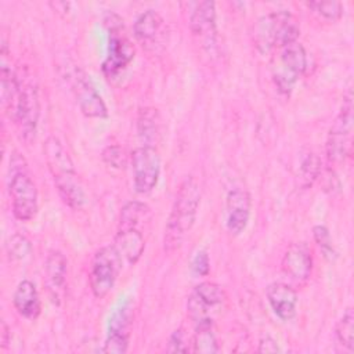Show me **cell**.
I'll list each match as a JSON object with an SVG mask.
<instances>
[{
	"label": "cell",
	"mask_w": 354,
	"mask_h": 354,
	"mask_svg": "<svg viewBox=\"0 0 354 354\" xmlns=\"http://www.w3.org/2000/svg\"><path fill=\"white\" fill-rule=\"evenodd\" d=\"M201 195V185L195 177L189 176L180 184L165 228L163 250L166 253L178 250L194 227Z\"/></svg>",
	"instance_id": "cell-1"
},
{
	"label": "cell",
	"mask_w": 354,
	"mask_h": 354,
	"mask_svg": "<svg viewBox=\"0 0 354 354\" xmlns=\"http://www.w3.org/2000/svg\"><path fill=\"white\" fill-rule=\"evenodd\" d=\"M299 33V24L289 11H272L257 19L253 30V43L261 54H266L275 47L282 48L297 41Z\"/></svg>",
	"instance_id": "cell-2"
},
{
	"label": "cell",
	"mask_w": 354,
	"mask_h": 354,
	"mask_svg": "<svg viewBox=\"0 0 354 354\" xmlns=\"http://www.w3.org/2000/svg\"><path fill=\"white\" fill-rule=\"evenodd\" d=\"M8 191L14 217L19 221L32 220L39 209L37 188L28 174L25 159L18 152H14L10 159Z\"/></svg>",
	"instance_id": "cell-3"
},
{
	"label": "cell",
	"mask_w": 354,
	"mask_h": 354,
	"mask_svg": "<svg viewBox=\"0 0 354 354\" xmlns=\"http://www.w3.org/2000/svg\"><path fill=\"white\" fill-rule=\"evenodd\" d=\"M353 94L347 90L343 98V106L332 123L326 138V156L330 163H343L353 148Z\"/></svg>",
	"instance_id": "cell-4"
},
{
	"label": "cell",
	"mask_w": 354,
	"mask_h": 354,
	"mask_svg": "<svg viewBox=\"0 0 354 354\" xmlns=\"http://www.w3.org/2000/svg\"><path fill=\"white\" fill-rule=\"evenodd\" d=\"M123 260L113 245L98 249L91 260L88 282L97 299L105 297L113 288L122 270Z\"/></svg>",
	"instance_id": "cell-5"
},
{
	"label": "cell",
	"mask_w": 354,
	"mask_h": 354,
	"mask_svg": "<svg viewBox=\"0 0 354 354\" xmlns=\"http://www.w3.org/2000/svg\"><path fill=\"white\" fill-rule=\"evenodd\" d=\"M19 79V88H18V97L14 105V109L11 112L12 119L19 127L21 134L24 138L30 140L35 137L37 124H39V116H40V98H39V90L32 79Z\"/></svg>",
	"instance_id": "cell-6"
},
{
	"label": "cell",
	"mask_w": 354,
	"mask_h": 354,
	"mask_svg": "<svg viewBox=\"0 0 354 354\" xmlns=\"http://www.w3.org/2000/svg\"><path fill=\"white\" fill-rule=\"evenodd\" d=\"M307 53L299 43H290L281 48L279 65L274 72V83L282 94H289L296 82L307 71Z\"/></svg>",
	"instance_id": "cell-7"
},
{
	"label": "cell",
	"mask_w": 354,
	"mask_h": 354,
	"mask_svg": "<svg viewBox=\"0 0 354 354\" xmlns=\"http://www.w3.org/2000/svg\"><path fill=\"white\" fill-rule=\"evenodd\" d=\"M133 185L138 194L153 191L160 176V156L156 148L141 145L130 155Z\"/></svg>",
	"instance_id": "cell-8"
},
{
	"label": "cell",
	"mask_w": 354,
	"mask_h": 354,
	"mask_svg": "<svg viewBox=\"0 0 354 354\" xmlns=\"http://www.w3.org/2000/svg\"><path fill=\"white\" fill-rule=\"evenodd\" d=\"M71 90L75 95V100L80 108V111L87 118L102 119L108 116V109L101 95L95 90L90 77L79 68L73 69L69 75Z\"/></svg>",
	"instance_id": "cell-9"
},
{
	"label": "cell",
	"mask_w": 354,
	"mask_h": 354,
	"mask_svg": "<svg viewBox=\"0 0 354 354\" xmlns=\"http://www.w3.org/2000/svg\"><path fill=\"white\" fill-rule=\"evenodd\" d=\"M189 28L195 37L199 39L203 48L212 51L216 47V4L213 1H199L189 15Z\"/></svg>",
	"instance_id": "cell-10"
},
{
	"label": "cell",
	"mask_w": 354,
	"mask_h": 354,
	"mask_svg": "<svg viewBox=\"0 0 354 354\" xmlns=\"http://www.w3.org/2000/svg\"><path fill=\"white\" fill-rule=\"evenodd\" d=\"M133 57L134 48L131 43L120 33V25L113 26V24H111L108 54L105 61L102 62V72L105 73V76H116L130 64Z\"/></svg>",
	"instance_id": "cell-11"
},
{
	"label": "cell",
	"mask_w": 354,
	"mask_h": 354,
	"mask_svg": "<svg viewBox=\"0 0 354 354\" xmlns=\"http://www.w3.org/2000/svg\"><path fill=\"white\" fill-rule=\"evenodd\" d=\"M250 195L242 187H234L227 194V230L232 235H239L245 231L250 217Z\"/></svg>",
	"instance_id": "cell-12"
},
{
	"label": "cell",
	"mask_w": 354,
	"mask_h": 354,
	"mask_svg": "<svg viewBox=\"0 0 354 354\" xmlns=\"http://www.w3.org/2000/svg\"><path fill=\"white\" fill-rule=\"evenodd\" d=\"M131 322V313L127 304L120 306L109 319L108 336L104 350L109 354H123L129 347V329Z\"/></svg>",
	"instance_id": "cell-13"
},
{
	"label": "cell",
	"mask_w": 354,
	"mask_h": 354,
	"mask_svg": "<svg viewBox=\"0 0 354 354\" xmlns=\"http://www.w3.org/2000/svg\"><path fill=\"white\" fill-rule=\"evenodd\" d=\"M134 36L147 48L155 50L166 37L163 18L153 10L144 11L134 22Z\"/></svg>",
	"instance_id": "cell-14"
},
{
	"label": "cell",
	"mask_w": 354,
	"mask_h": 354,
	"mask_svg": "<svg viewBox=\"0 0 354 354\" xmlns=\"http://www.w3.org/2000/svg\"><path fill=\"white\" fill-rule=\"evenodd\" d=\"M115 249L120 254L123 263L134 266L145 249V239L142 232L136 225H118L115 236Z\"/></svg>",
	"instance_id": "cell-15"
},
{
	"label": "cell",
	"mask_w": 354,
	"mask_h": 354,
	"mask_svg": "<svg viewBox=\"0 0 354 354\" xmlns=\"http://www.w3.org/2000/svg\"><path fill=\"white\" fill-rule=\"evenodd\" d=\"M282 270L295 281H306L311 275L313 257L304 242L292 243L282 259Z\"/></svg>",
	"instance_id": "cell-16"
},
{
	"label": "cell",
	"mask_w": 354,
	"mask_h": 354,
	"mask_svg": "<svg viewBox=\"0 0 354 354\" xmlns=\"http://www.w3.org/2000/svg\"><path fill=\"white\" fill-rule=\"evenodd\" d=\"M267 300L274 314L282 321H290L296 315L297 293L283 282H272L266 289Z\"/></svg>",
	"instance_id": "cell-17"
},
{
	"label": "cell",
	"mask_w": 354,
	"mask_h": 354,
	"mask_svg": "<svg viewBox=\"0 0 354 354\" xmlns=\"http://www.w3.org/2000/svg\"><path fill=\"white\" fill-rule=\"evenodd\" d=\"M66 259L58 252L53 250L48 253L44 263V274H46V286L50 293V297L54 303H59L62 299L65 283H66Z\"/></svg>",
	"instance_id": "cell-18"
},
{
	"label": "cell",
	"mask_w": 354,
	"mask_h": 354,
	"mask_svg": "<svg viewBox=\"0 0 354 354\" xmlns=\"http://www.w3.org/2000/svg\"><path fill=\"white\" fill-rule=\"evenodd\" d=\"M53 180L64 203H66L72 209H82L86 205L87 195L76 170L55 176L53 177Z\"/></svg>",
	"instance_id": "cell-19"
},
{
	"label": "cell",
	"mask_w": 354,
	"mask_h": 354,
	"mask_svg": "<svg viewBox=\"0 0 354 354\" xmlns=\"http://www.w3.org/2000/svg\"><path fill=\"white\" fill-rule=\"evenodd\" d=\"M12 303L17 313L28 319H36L41 311L39 292L35 283L28 279H24L18 283L12 296Z\"/></svg>",
	"instance_id": "cell-20"
},
{
	"label": "cell",
	"mask_w": 354,
	"mask_h": 354,
	"mask_svg": "<svg viewBox=\"0 0 354 354\" xmlns=\"http://www.w3.org/2000/svg\"><path fill=\"white\" fill-rule=\"evenodd\" d=\"M160 116L153 108H142L137 119V133L145 147H153L160 137Z\"/></svg>",
	"instance_id": "cell-21"
},
{
	"label": "cell",
	"mask_w": 354,
	"mask_h": 354,
	"mask_svg": "<svg viewBox=\"0 0 354 354\" xmlns=\"http://www.w3.org/2000/svg\"><path fill=\"white\" fill-rule=\"evenodd\" d=\"M335 337L342 350L350 354L354 351V314L351 307L344 311L343 317L336 324Z\"/></svg>",
	"instance_id": "cell-22"
},
{
	"label": "cell",
	"mask_w": 354,
	"mask_h": 354,
	"mask_svg": "<svg viewBox=\"0 0 354 354\" xmlns=\"http://www.w3.org/2000/svg\"><path fill=\"white\" fill-rule=\"evenodd\" d=\"M192 344H194V351L196 353H203V354L217 353L220 348H218L216 335L213 332V324L195 326Z\"/></svg>",
	"instance_id": "cell-23"
},
{
	"label": "cell",
	"mask_w": 354,
	"mask_h": 354,
	"mask_svg": "<svg viewBox=\"0 0 354 354\" xmlns=\"http://www.w3.org/2000/svg\"><path fill=\"white\" fill-rule=\"evenodd\" d=\"M191 293L209 308L220 306L225 299L223 288L214 282H202L196 285Z\"/></svg>",
	"instance_id": "cell-24"
},
{
	"label": "cell",
	"mask_w": 354,
	"mask_h": 354,
	"mask_svg": "<svg viewBox=\"0 0 354 354\" xmlns=\"http://www.w3.org/2000/svg\"><path fill=\"white\" fill-rule=\"evenodd\" d=\"M319 171H321V163H319V159L318 156L308 151L301 162H300V180H301V184L304 187H308L311 185L317 177L319 176Z\"/></svg>",
	"instance_id": "cell-25"
},
{
	"label": "cell",
	"mask_w": 354,
	"mask_h": 354,
	"mask_svg": "<svg viewBox=\"0 0 354 354\" xmlns=\"http://www.w3.org/2000/svg\"><path fill=\"white\" fill-rule=\"evenodd\" d=\"M307 7L328 21H337L343 15V6L339 1H308Z\"/></svg>",
	"instance_id": "cell-26"
},
{
	"label": "cell",
	"mask_w": 354,
	"mask_h": 354,
	"mask_svg": "<svg viewBox=\"0 0 354 354\" xmlns=\"http://www.w3.org/2000/svg\"><path fill=\"white\" fill-rule=\"evenodd\" d=\"M32 250V245L25 235L14 234L7 242V253L12 260H21L26 257Z\"/></svg>",
	"instance_id": "cell-27"
},
{
	"label": "cell",
	"mask_w": 354,
	"mask_h": 354,
	"mask_svg": "<svg viewBox=\"0 0 354 354\" xmlns=\"http://www.w3.org/2000/svg\"><path fill=\"white\" fill-rule=\"evenodd\" d=\"M313 235H314V239H315L318 248L321 249L324 257L332 260L336 256V252H335V248L332 245L329 230L325 225H321V224L319 225H314Z\"/></svg>",
	"instance_id": "cell-28"
},
{
	"label": "cell",
	"mask_w": 354,
	"mask_h": 354,
	"mask_svg": "<svg viewBox=\"0 0 354 354\" xmlns=\"http://www.w3.org/2000/svg\"><path fill=\"white\" fill-rule=\"evenodd\" d=\"M102 159L108 166L115 169H122L126 163L124 151L119 145H108L102 151Z\"/></svg>",
	"instance_id": "cell-29"
},
{
	"label": "cell",
	"mask_w": 354,
	"mask_h": 354,
	"mask_svg": "<svg viewBox=\"0 0 354 354\" xmlns=\"http://www.w3.org/2000/svg\"><path fill=\"white\" fill-rule=\"evenodd\" d=\"M210 270V261L206 250H199L192 261H191V271L195 277H205L209 274Z\"/></svg>",
	"instance_id": "cell-30"
},
{
	"label": "cell",
	"mask_w": 354,
	"mask_h": 354,
	"mask_svg": "<svg viewBox=\"0 0 354 354\" xmlns=\"http://www.w3.org/2000/svg\"><path fill=\"white\" fill-rule=\"evenodd\" d=\"M166 350L169 353H187L188 351L187 339H185V333H184L183 329H176L170 335Z\"/></svg>",
	"instance_id": "cell-31"
},
{
	"label": "cell",
	"mask_w": 354,
	"mask_h": 354,
	"mask_svg": "<svg viewBox=\"0 0 354 354\" xmlns=\"http://www.w3.org/2000/svg\"><path fill=\"white\" fill-rule=\"evenodd\" d=\"M257 351L259 353H278L279 347H278V343H277L275 339H272L271 336L266 335V336L260 337Z\"/></svg>",
	"instance_id": "cell-32"
},
{
	"label": "cell",
	"mask_w": 354,
	"mask_h": 354,
	"mask_svg": "<svg viewBox=\"0 0 354 354\" xmlns=\"http://www.w3.org/2000/svg\"><path fill=\"white\" fill-rule=\"evenodd\" d=\"M10 333H11V332H10V328H8L7 324L3 321V322H1V347H3V348H6L7 344L10 343V339H11V337H10Z\"/></svg>",
	"instance_id": "cell-33"
}]
</instances>
